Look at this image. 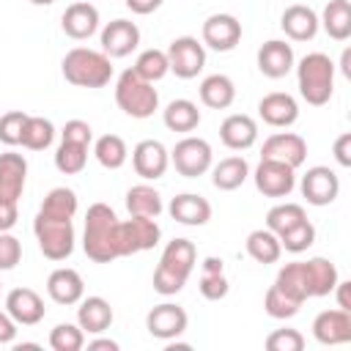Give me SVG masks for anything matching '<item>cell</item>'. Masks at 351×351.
I'll return each instance as SVG.
<instances>
[{
    "label": "cell",
    "mask_w": 351,
    "mask_h": 351,
    "mask_svg": "<svg viewBox=\"0 0 351 351\" xmlns=\"http://www.w3.org/2000/svg\"><path fill=\"white\" fill-rule=\"evenodd\" d=\"M195 263H197V250H195V244L189 239L167 241V247H165V252L159 258V266L154 271V291L162 293V296L178 293L186 285Z\"/></svg>",
    "instance_id": "1"
},
{
    "label": "cell",
    "mask_w": 351,
    "mask_h": 351,
    "mask_svg": "<svg viewBox=\"0 0 351 351\" xmlns=\"http://www.w3.org/2000/svg\"><path fill=\"white\" fill-rule=\"evenodd\" d=\"M115 233H118V217L107 203H93L85 214V236H82V250L93 263H110L118 258L115 247Z\"/></svg>",
    "instance_id": "2"
},
{
    "label": "cell",
    "mask_w": 351,
    "mask_h": 351,
    "mask_svg": "<svg viewBox=\"0 0 351 351\" xmlns=\"http://www.w3.org/2000/svg\"><path fill=\"white\" fill-rule=\"evenodd\" d=\"M60 71L66 82L77 88H104L112 80V63L104 52L88 49V47H74L63 55Z\"/></svg>",
    "instance_id": "3"
},
{
    "label": "cell",
    "mask_w": 351,
    "mask_h": 351,
    "mask_svg": "<svg viewBox=\"0 0 351 351\" xmlns=\"http://www.w3.org/2000/svg\"><path fill=\"white\" fill-rule=\"evenodd\" d=\"M296 82H299V93L307 104L321 107L332 99L335 90V63L329 55L324 52H310L299 60L296 66Z\"/></svg>",
    "instance_id": "4"
},
{
    "label": "cell",
    "mask_w": 351,
    "mask_h": 351,
    "mask_svg": "<svg viewBox=\"0 0 351 351\" xmlns=\"http://www.w3.org/2000/svg\"><path fill=\"white\" fill-rule=\"evenodd\" d=\"M115 104L129 115V118H151L159 110V93L154 82L143 80L134 69L121 71L115 82Z\"/></svg>",
    "instance_id": "5"
},
{
    "label": "cell",
    "mask_w": 351,
    "mask_h": 351,
    "mask_svg": "<svg viewBox=\"0 0 351 351\" xmlns=\"http://www.w3.org/2000/svg\"><path fill=\"white\" fill-rule=\"evenodd\" d=\"M33 233L38 241V250L49 261H66L74 252V222L63 217H47L36 214L33 219Z\"/></svg>",
    "instance_id": "6"
},
{
    "label": "cell",
    "mask_w": 351,
    "mask_h": 351,
    "mask_svg": "<svg viewBox=\"0 0 351 351\" xmlns=\"http://www.w3.org/2000/svg\"><path fill=\"white\" fill-rule=\"evenodd\" d=\"M159 236H162V230H159L156 219H151V217H132L126 222L118 219V233H115L118 258L154 250L159 244Z\"/></svg>",
    "instance_id": "7"
},
{
    "label": "cell",
    "mask_w": 351,
    "mask_h": 351,
    "mask_svg": "<svg viewBox=\"0 0 351 351\" xmlns=\"http://www.w3.org/2000/svg\"><path fill=\"white\" fill-rule=\"evenodd\" d=\"M211 159H214L211 145L203 137H184L170 151V162L184 178H197L206 170H211Z\"/></svg>",
    "instance_id": "8"
},
{
    "label": "cell",
    "mask_w": 351,
    "mask_h": 351,
    "mask_svg": "<svg viewBox=\"0 0 351 351\" xmlns=\"http://www.w3.org/2000/svg\"><path fill=\"white\" fill-rule=\"evenodd\" d=\"M167 63L170 71L181 80H192L203 71L206 66V47L195 36H178L167 47Z\"/></svg>",
    "instance_id": "9"
},
{
    "label": "cell",
    "mask_w": 351,
    "mask_h": 351,
    "mask_svg": "<svg viewBox=\"0 0 351 351\" xmlns=\"http://www.w3.org/2000/svg\"><path fill=\"white\" fill-rule=\"evenodd\" d=\"M252 178H255L258 192L266 197H288L296 186V170L277 159H261Z\"/></svg>",
    "instance_id": "10"
},
{
    "label": "cell",
    "mask_w": 351,
    "mask_h": 351,
    "mask_svg": "<svg viewBox=\"0 0 351 351\" xmlns=\"http://www.w3.org/2000/svg\"><path fill=\"white\" fill-rule=\"evenodd\" d=\"M186 324H189V315L181 304H173V302H162L156 307L148 310L145 315V329L151 337L156 340H176L178 335L186 332Z\"/></svg>",
    "instance_id": "11"
},
{
    "label": "cell",
    "mask_w": 351,
    "mask_h": 351,
    "mask_svg": "<svg viewBox=\"0 0 351 351\" xmlns=\"http://www.w3.org/2000/svg\"><path fill=\"white\" fill-rule=\"evenodd\" d=\"M200 41L203 47H211L217 52H230L241 41V22L233 14H211L203 22Z\"/></svg>",
    "instance_id": "12"
},
{
    "label": "cell",
    "mask_w": 351,
    "mask_h": 351,
    "mask_svg": "<svg viewBox=\"0 0 351 351\" xmlns=\"http://www.w3.org/2000/svg\"><path fill=\"white\" fill-rule=\"evenodd\" d=\"M302 195L310 206H329L340 195V178L332 167L315 165L302 176Z\"/></svg>",
    "instance_id": "13"
},
{
    "label": "cell",
    "mask_w": 351,
    "mask_h": 351,
    "mask_svg": "<svg viewBox=\"0 0 351 351\" xmlns=\"http://www.w3.org/2000/svg\"><path fill=\"white\" fill-rule=\"evenodd\" d=\"M261 159H277L296 170L307 159V143L296 132H274L271 137H266V143L261 148Z\"/></svg>",
    "instance_id": "14"
},
{
    "label": "cell",
    "mask_w": 351,
    "mask_h": 351,
    "mask_svg": "<svg viewBox=\"0 0 351 351\" xmlns=\"http://www.w3.org/2000/svg\"><path fill=\"white\" fill-rule=\"evenodd\" d=\"M132 167L140 178L156 181L167 173L170 167V154L159 140H140L132 151Z\"/></svg>",
    "instance_id": "15"
},
{
    "label": "cell",
    "mask_w": 351,
    "mask_h": 351,
    "mask_svg": "<svg viewBox=\"0 0 351 351\" xmlns=\"http://www.w3.org/2000/svg\"><path fill=\"white\" fill-rule=\"evenodd\" d=\"M140 44V27L129 19H112L101 30V52L112 58H126L137 49Z\"/></svg>",
    "instance_id": "16"
},
{
    "label": "cell",
    "mask_w": 351,
    "mask_h": 351,
    "mask_svg": "<svg viewBox=\"0 0 351 351\" xmlns=\"http://www.w3.org/2000/svg\"><path fill=\"white\" fill-rule=\"evenodd\" d=\"M313 337L321 346H340L351 340V313L348 310H321L313 318Z\"/></svg>",
    "instance_id": "17"
},
{
    "label": "cell",
    "mask_w": 351,
    "mask_h": 351,
    "mask_svg": "<svg viewBox=\"0 0 351 351\" xmlns=\"http://www.w3.org/2000/svg\"><path fill=\"white\" fill-rule=\"evenodd\" d=\"M60 27H63V33L69 38L85 41L99 30V8L93 3H88V0L71 3V5H66L63 16H60Z\"/></svg>",
    "instance_id": "18"
},
{
    "label": "cell",
    "mask_w": 351,
    "mask_h": 351,
    "mask_svg": "<svg viewBox=\"0 0 351 351\" xmlns=\"http://www.w3.org/2000/svg\"><path fill=\"white\" fill-rule=\"evenodd\" d=\"M5 313L16 321V326H33L47 315V307L33 288H14L5 296Z\"/></svg>",
    "instance_id": "19"
},
{
    "label": "cell",
    "mask_w": 351,
    "mask_h": 351,
    "mask_svg": "<svg viewBox=\"0 0 351 351\" xmlns=\"http://www.w3.org/2000/svg\"><path fill=\"white\" fill-rule=\"evenodd\" d=\"M258 115L263 118V123H269L274 129H288L299 118V104L291 93L274 90V93H266L258 101Z\"/></svg>",
    "instance_id": "20"
},
{
    "label": "cell",
    "mask_w": 351,
    "mask_h": 351,
    "mask_svg": "<svg viewBox=\"0 0 351 351\" xmlns=\"http://www.w3.org/2000/svg\"><path fill=\"white\" fill-rule=\"evenodd\" d=\"M25 181H27V159L14 151L0 154V200L16 203L25 192Z\"/></svg>",
    "instance_id": "21"
},
{
    "label": "cell",
    "mask_w": 351,
    "mask_h": 351,
    "mask_svg": "<svg viewBox=\"0 0 351 351\" xmlns=\"http://www.w3.org/2000/svg\"><path fill=\"white\" fill-rule=\"evenodd\" d=\"M47 293L52 302L71 307V304H80V299L85 296V282L77 269L60 266L47 277Z\"/></svg>",
    "instance_id": "22"
},
{
    "label": "cell",
    "mask_w": 351,
    "mask_h": 351,
    "mask_svg": "<svg viewBox=\"0 0 351 351\" xmlns=\"http://www.w3.org/2000/svg\"><path fill=\"white\" fill-rule=\"evenodd\" d=\"M219 140L230 148V151H247L255 145L258 140V123L252 115L244 112H233L219 123Z\"/></svg>",
    "instance_id": "23"
},
{
    "label": "cell",
    "mask_w": 351,
    "mask_h": 351,
    "mask_svg": "<svg viewBox=\"0 0 351 351\" xmlns=\"http://www.w3.org/2000/svg\"><path fill=\"white\" fill-rule=\"evenodd\" d=\"M258 69L263 77L269 80H280L285 77L291 69H293V47L280 41V38H271L266 41L261 49H258Z\"/></svg>",
    "instance_id": "24"
},
{
    "label": "cell",
    "mask_w": 351,
    "mask_h": 351,
    "mask_svg": "<svg viewBox=\"0 0 351 351\" xmlns=\"http://www.w3.org/2000/svg\"><path fill=\"white\" fill-rule=\"evenodd\" d=\"M170 217L181 225H189V228H200L211 219V203L203 197V195H195V192H184V195H176L167 206Z\"/></svg>",
    "instance_id": "25"
},
{
    "label": "cell",
    "mask_w": 351,
    "mask_h": 351,
    "mask_svg": "<svg viewBox=\"0 0 351 351\" xmlns=\"http://www.w3.org/2000/svg\"><path fill=\"white\" fill-rule=\"evenodd\" d=\"M280 27L285 30V36L291 41H310L315 38L318 33V14L310 8V5H302V3H293L282 11L280 16Z\"/></svg>",
    "instance_id": "26"
},
{
    "label": "cell",
    "mask_w": 351,
    "mask_h": 351,
    "mask_svg": "<svg viewBox=\"0 0 351 351\" xmlns=\"http://www.w3.org/2000/svg\"><path fill=\"white\" fill-rule=\"evenodd\" d=\"M115 313L110 307V302L104 296H82L80 307H77V324L82 326V332L88 335H101L104 329H110Z\"/></svg>",
    "instance_id": "27"
},
{
    "label": "cell",
    "mask_w": 351,
    "mask_h": 351,
    "mask_svg": "<svg viewBox=\"0 0 351 351\" xmlns=\"http://www.w3.org/2000/svg\"><path fill=\"white\" fill-rule=\"evenodd\" d=\"M304 266V280H307V293L310 299L315 296H329L332 288L337 285V266L329 261V258H310V261H302Z\"/></svg>",
    "instance_id": "28"
},
{
    "label": "cell",
    "mask_w": 351,
    "mask_h": 351,
    "mask_svg": "<svg viewBox=\"0 0 351 351\" xmlns=\"http://www.w3.org/2000/svg\"><path fill=\"white\" fill-rule=\"evenodd\" d=\"M197 90H200V101L211 110H228L236 101V85L228 74H208Z\"/></svg>",
    "instance_id": "29"
},
{
    "label": "cell",
    "mask_w": 351,
    "mask_h": 351,
    "mask_svg": "<svg viewBox=\"0 0 351 351\" xmlns=\"http://www.w3.org/2000/svg\"><path fill=\"white\" fill-rule=\"evenodd\" d=\"M250 176V165L244 156H225L214 165L211 170V184L219 189V192H233L239 189Z\"/></svg>",
    "instance_id": "30"
},
{
    "label": "cell",
    "mask_w": 351,
    "mask_h": 351,
    "mask_svg": "<svg viewBox=\"0 0 351 351\" xmlns=\"http://www.w3.org/2000/svg\"><path fill=\"white\" fill-rule=\"evenodd\" d=\"M318 25H324L329 38L346 41L351 36V3L348 0H329L324 5V14H321Z\"/></svg>",
    "instance_id": "31"
},
{
    "label": "cell",
    "mask_w": 351,
    "mask_h": 351,
    "mask_svg": "<svg viewBox=\"0 0 351 351\" xmlns=\"http://www.w3.org/2000/svg\"><path fill=\"white\" fill-rule=\"evenodd\" d=\"M162 121H165V126H167L170 132L186 134V132H195V129H197V123H200V110H197V104L189 101V99H173V101L165 107Z\"/></svg>",
    "instance_id": "32"
},
{
    "label": "cell",
    "mask_w": 351,
    "mask_h": 351,
    "mask_svg": "<svg viewBox=\"0 0 351 351\" xmlns=\"http://www.w3.org/2000/svg\"><path fill=\"white\" fill-rule=\"evenodd\" d=\"M126 211H129V217H151V219H156L162 214V195L151 184H134L126 192Z\"/></svg>",
    "instance_id": "33"
},
{
    "label": "cell",
    "mask_w": 351,
    "mask_h": 351,
    "mask_svg": "<svg viewBox=\"0 0 351 351\" xmlns=\"http://www.w3.org/2000/svg\"><path fill=\"white\" fill-rule=\"evenodd\" d=\"M244 247H247V255H250L252 261L263 263V266H266V263H277L280 255H282L280 236L271 233L269 228H258V230H252V233L247 236Z\"/></svg>",
    "instance_id": "34"
},
{
    "label": "cell",
    "mask_w": 351,
    "mask_h": 351,
    "mask_svg": "<svg viewBox=\"0 0 351 351\" xmlns=\"http://www.w3.org/2000/svg\"><path fill=\"white\" fill-rule=\"evenodd\" d=\"M55 140V126L49 118H41V115H27L25 121V129H22V143L27 151H44L49 148Z\"/></svg>",
    "instance_id": "35"
},
{
    "label": "cell",
    "mask_w": 351,
    "mask_h": 351,
    "mask_svg": "<svg viewBox=\"0 0 351 351\" xmlns=\"http://www.w3.org/2000/svg\"><path fill=\"white\" fill-rule=\"evenodd\" d=\"M93 154H96L99 165L107 170H118L129 159V148H126L123 137H118V134H101L93 145Z\"/></svg>",
    "instance_id": "36"
},
{
    "label": "cell",
    "mask_w": 351,
    "mask_h": 351,
    "mask_svg": "<svg viewBox=\"0 0 351 351\" xmlns=\"http://www.w3.org/2000/svg\"><path fill=\"white\" fill-rule=\"evenodd\" d=\"M77 195H74V189H69V186H55V189H49L47 192V197H44V203H41V214H47V217H63V219H74V214H77Z\"/></svg>",
    "instance_id": "37"
},
{
    "label": "cell",
    "mask_w": 351,
    "mask_h": 351,
    "mask_svg": "<svg viewBox=\"0 0 351 351\" xmlns=\"http://www.w3.org/2000/svg\"><path fill=\"white\" fill-rule=\"evenodd\" d=\"M88 162V145L82 143H71V140H60L58 151H55V167L63 173V176H77L82 173Z\"/></svg>",
    "instance_id": "38"
},
{
    "label": "cell",
    "mask_w": 351,
    "mask_h": 351,
    "mask_svg": "<svg viewBox=\"0 0 351 351\" xmlns=\"http://www.w3.org/2000/svg\"><path fill=\"white\" fill-rule=\"evenodd\" d=\"M302 219H307V214H304V208H302L299 203H277V206H271L269 214H266V228L280 236V233H285L288 228L299 225Z\"/></svg>",
    "instance_id": "39"
},
{
    "label": "cell",
    "mask_w": 351,
    "mask_h": 351,
    "mask_svg": "<svg viewBox=\"0 0 351 351\" xmlns=\"http://www.w3.org/2000/svg\"><path fill=\"white\" fill-rule=\"evenodd\" d=\"M132 69H134L143 80H148V82H159V80L170 71L167 52H162V49H145V52L137 55V60H134Z\"/></svg>",
    "instance_id": "40"
},
{
    "label": "cell",
    "mask_w": 351,
    "mask_h": 351,
    "mask_svg": "<svg viewBox=\"0 0 351 351\" xmlns=\"http://www.w3.org/2000/svg\"><path fill=\"white\" fill-rule=\"evenodd\" d=\"M313 241H315V225H313L310 219H302L299 225H293V228H288L285 233H280V247H282L285 252H293V255L310 250Z\"/></svg>",
    "instance_id": "41"
},
{
    "label": "cell",
    "mask_w": 351,
    "mask_h": 351,
    "mask_svg": "<svg viewBox=\"0 0 351 351\" xmlns=\"http://www.w3.org/2000/svg\"><path fill=\"white\" fill-rule=\"evenodd\" d=\"M85 346V332L80 324H58L49 332V348L52 351H80Z\"/></svg>",
    "instance_id": "42"
},
{
    "label": "cell",
    "mask_w": 351,
    "mask_h": 351,
    "mask_svg": "<svg viewBox=\"0 0 351 351\" xmlns=\"http://www.w3.org/2000/svg\"><path fill=\"white\" fill-rule=\"evenodd\" d=\"M299 302L296 299H291V296H285L277 285H271L269 291H266V296H263V310L271 315V318H280V321H285V318H293L296 313H299Z\"/></svg>",
    "instance_id": "43"
},
{
    "label": "cell",
    "mask_w": 351,
    "mask_h": 351,
    "mask_svg": "<svg viewBox=\"0 0 351 351\" xmlns=\"http://www.w3.org/2000/svg\"><path fill=\"white\" fill-rule=\"evenodd\" d=\"M25 121H27V112L22 110H8L0 115V143L3 145H19L22 143V129H25Z\"/></svg>",
    "instance_id": "44"
},
{
    "label": "cell",
    "mask_w": 351,
    "mask_h": 351,
    "mask_svg": "<svg viewBox=\"0 0 351 351\" xmlns=\"http://www.w3.org/2000/svg\"><path fill=\"white\" fill-rule=\"evenodd\" d=\"M197 291L203 299L208 302H219L228 296L230 291V282L225 277V271H200V282H197Z\"/></svg>",
    "instance_id": "45"
},
{
    "label": "cell",
    "mask_w": 351,
    "mask_h": 351,
    "mask_svg": "<svg viewBox=\"0 0 351 351\" xmlns=\"http://www.w3.org/2000/svg\"><path fill=\"white\" fill-rule=\"evenodd\" d=\"M269 351H302L304 348V335L299 329H274L266 337Z\"/></svg>",
    "instance_id": "46"
},
{
    "label": "cell",
    "mask_w": 351,
    "mask_h": 351,
    "mask_svg": "<svg viewBox=\"0 0 351 351\" xmlns=\"http://www.w3.org/2000/svg\"><path fill=\"white\" fill-rule=\"evenodd\" d=\"M22 261V241L8 230L0 233V271H11Z\"/></svg>",
    "instance_id": "47"
},
{
    "label": "cell",
    "mask_w": 351,
    "mask_h": 351,
    "mask_svg": "<svg viewBox=\"0 0 351 351\" xmlns=\"http://www.w3.org/2000/svg\"><path fill=\"white\" fill-rule=\"evenodd\" d=\"M60 140H71V143L90 145V140H93V129H90L88 121L71 118V121H66V126H63V132H60Z\"/></svg>",
    "instance_id": "48"
},
{
    "label": "cell",
    "mask_w": 351,
    "mask_h": 351,
    "mask_svg": "<svg viewBox=\"0 0 351 351\" xmlns=\"http://www.w3.org/2000/svg\"><path fill=\"white\" fill-rule=\"evenodd\" d=\"M335 159L340 167H351V132H343L335 140Z\"/></svg>",
    "instance_id": "49"
},
{
    "label": "cell",
    "mask_w": 351,
    "mask_h": 351,
    "mask_svg": "<svg viewBox=\"0 0 351 351\" xmlns=\"http://www.w3.org/2000/svg\"><path fill=\"white\" fill-rule=\"evenodd\" d=\"M16 217H19L16 203H11V200H0V233H3V230H11V228L16 225Z\"/></svg>",
    "instance_id": "50"
},
{
    "label": "cell",
    "mask_w": 351,
    "mask_h": 351,
    "mask_svg": "<svg viewBox=\"0 0 351 351\" xmlns=\"http://www.w3.org/2000/svg\"><path fill=\"white\" fill-rule=\"evenodd\" d=\"M14 337H16V321L5 310H0V346L14 343Z\"/></svg>",
    "instance_id": "51"
},
{
    "label": "cell",
    "mask_w": 351,
    "mask_h": 351,
    "mask_svg": "<svg viewBox=\"0 0 351 351\" xmlns=\"http://www.w3.org/2000/svg\"><path fill=\"white\" fill-rule=\"evenodd\" d=\"M162 3H165V0H126V8H129L132 14L145 16V14H154Z\"/></svg>",
    "instance_id": "52"
},
{
    "label": "cell",
    "mask_w": 351,
    "mask_h": 351,
    "mask_svg": "<svg viewBox=\"0 0 351 351\" xmlns=\"http://www.w3.org/2000/svg\"><path fill=\"white\" fill-rule=\"evenodd\" d=\"M332 291L337 293V307L351 313V282L348 280H337V285Z\"/></svg>",
    "instance_id": "53"
},
{
    "label": "cell",
    "mask_w": 351,
    "mask_h": 351,
    "mask_svg": "<svg viewBox=\"0 0 351 351\" xmlns=\"http://www.w3.org/2000/svg\"><path fill=\"white\" fill-rule=\"evenodd\" d=\"M88 351H118V343L110 340V337H99V340L88 343Z\"/></svg>",
    "instance_id": "54"
},
{
    "label": "cell",
    "mask_w": 351,
    "mask_h": 351,
    "mask_svg": "<svg viewBox=\"0 0 351 351\" xmlns=\"http://www.w3.org/2000/svg\"><path fill=\"white\" fill-rule=\"evenodd\" d=\"M348 63H351V49H343V60H340V66H343V74H346V77H351V66H348Z\"/></svg>",
    "instance_id": "55"
},
{
    "label": "cell",
    "mask_w": 351,
    "mask_h": 351,
    "mask_svg": "<svg viewBox=\"0 0 351 351\" xmlns=\"http://www.w3.org/2000/svg\"><path fill=\"white\" fill-rule=\"evenodd\" d=\"M30 3H33V5H52L55 0H30Z\"/></svg>",
    "instance_id": "56"
}]
</instances>
